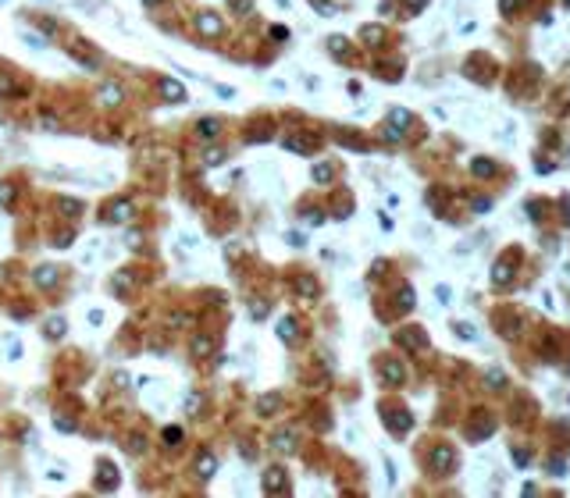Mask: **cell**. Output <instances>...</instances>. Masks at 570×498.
Here are the masks:
<instances>
[{
  "instance_id": "2",
  "label": "cell",
  "mask_w": 570,
  "mask_h": 498,
  "mask_svg": "<svg viewBox=\"0 0 570 498\" xmlns=\"http://www.w3.org/2000/svg\"><path fill=\"white\" fill-rule=\"evenodd\" d=\"M160 93H164V96H171V100H182V89H178L175 82H168V79L160 82Z\"/></svg>"
},
{
  "instance_id": "4",
  "label": "cell",
  "mask_w": 570,
  "mask_h": 498,
  "mask_svg": "<svg viewBox=\"0 0 570 498\" xmlns=\"http://www.w3.org/2000/svg\"><path fill=\"white\" fill-rule=\"evenodd\" d=\"M385 377H388V381H399V377H403V370H399L396 363H388V367H385Z\"/></svg>"
},
{
  "instance_id": "3",
  "label": "cell",
  "mask_w": 570,
  "mask_h": 498,
  "mask_svg": "<svg viewBox=\"0 0 570 498\" xmlns=\"http://www.w3.org/2000/svg\"><path fill=\"white\" fill-rule=\"evenodd\" d=\"M196 128H200V135H203V139H211V135L218 132V121H211V117H207V121H200Z\"/></svg>"
},
{
  "instance_id": "1",
  "label": "cell",
  "mask_w": 570,
  "mask_h": 498,
  "mask_svg": "<svg viewBox=\"0 0 570 498\" xmlns=\"http://www.w3.org/2000/svg\"><path fill=\"white\" fill-rule=\"evenodd\" d=\"M435 466H439V470H445V466H449V459H453V452H449V448H435Z\"/></svg>"
}]
</instances>
